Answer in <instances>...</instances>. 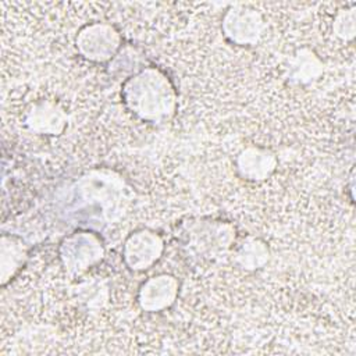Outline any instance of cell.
<instances>
[{
  "label": "cell",
  "mask_w": 356,
  "mask_h": 356,
  "mask_svg": "<svg viewBox=\"0 0 356 356\" xmlns=\"http://www.w3.org/2000/svg\"><path fill=\"white\" fill-rule=\"evenodd\" d=\"M332 32L335 38L343 42H352L355 36V6L350 4L349 8L339 10L332 22Z\"/></svg>",
  "instance_id": "cell-11"
},
{
  "label": "cell",
  "mask_w": 356,
  "mask_h": 356,
  "mask_svg": "<svg viewBox=\"0 0 356 356\" xmlns=\"http://www.w3.org/2000/svg\"><path fill=\"white\" fill-rule=\"evenodd\" d=\"M60 103L51 99H39L25 114L24 124L38 135H60L67 128V114Z\"/></svg>",
  "instance_id": "cell-6"
},
{
  "label": "cell",
  "mask_w": 356,
  "mask_h": 356,
  "mask_svg": "<svg viewBox=\"0 0 356 356\" xmlns=\"http://www.w3.org/2000/svg\"><path fill=\"white\" fill-rule=\"evenodd\" d=\"M236 263L245 270H257L263 267L268 260V249L259 239L245 241L235 252Z\"/></svg>",
  "instance_id": "cell-10"
},
{
  "label": "cell",
  "mask_w": 356,
  "mask_h": 356,
  "mask_svg": "<svg viewBox=\"0 0 356 356\" xmlns=\"http://www.w3.org/2000/svg\"><path fill=\"white\" fill-rule=\"evenodd\" d=\"M178 280L170 274H157L146 280L138 292V303L147 313L163 312L177 299Z\"/></svg>",
  "instance_id": "cell-7"
},
{
  "label": "cell",
  "mask_w": 356,
  "mask_h": 356,
  "mask_svg": "<svg viewBox=\"0 0 356 356\" xmlns=\"http://www.w3.org/2000/svg\"><path fill=\"white\" fill-rule=\"evenodd\" d=\"M321 74V61L310 50H299L288 64L286 76L289 82L305 85Z\"/></svg>",
  "instance_id": "cell-9"
},
{
  "label": "cell",
  "mask_w": 356,
  "mask_h": 356,
  "mask_svg": "<svg viewBox=\"0 0 356 356\" xmlns=\"http://www.w3.org/2000/svg\"><path fill=\"white\" fill-rule=\"evenodd\" d=\"M235 165L238 174L243 179L261 182L274 174L278 165V159L270 149L252 145L238 153Z\"/></svg>",
  "instance_id": "cell-8"
},
{
  "label": "cell",
  "mask_w": 356,
  "mask_h": 356,
  "mask_svg": "<svg viewBox=\"0 0 356 356\" xmlns=\"http://www.w3.org/2000/svg\"><path fill=\"white\" fill-rule=\"evenodd\" d=\"M103 248L100 241L89 232H76L61 248V259L71 274H79L102 259Z\"/></svg>",
  "instance_id": "cell-5"
},
{
  "label": "cell",
  "mask_w": 356,
  "mask_h": 356,
  "mask_svg": "<svg viewBox=\"0 0 356 356\" xmlns=\"http://www.w3.org/2000/svg\"><path fill=\"white\" fill-rule=\"evenodd\" d=\"M221 28L225 38L236 46H252L261 38L264 21L257 10L239 4L225 13Z\"/></svg>",
  "instance_id": "cell-3"
},
{
  "label": "cell",
  "mask_w": 356,
  "mask_h": 356,
  "mask_svg": "<svg viewBox=\"0 0 356 356\" xmlns=\"http://www.w3.org/2000/svg\"><path fill=\"white\" fill-rule=\"evenodd\" d=\"M121 43L120 33L113 25L93 22L85 25L76 35L78 51L90 61H106L114 56Z\"/></svg>",
  "instance_id": "cell-2"
},
{
  "label": "cell",
  "mask_w": 356,
  "mask_h": 356,
  "mask_svg": "<svg viewBox=\"0 0 356 356\" xmlns=\"http://www.w3.org/2000/svg\"><path fill=\"white\" fill-rule=\"evenodd\" d=\"M122 93L128 108L143 121L161 122L175 110L172 85L161 71L154 68H147L131 78Z\"/></svg>",
  "instance_id": "cell-1"
},
{
  "label": "cell",
  "mask_w": 356,
  "mask_h": 356,
  "mask_svg": "<svg viewBox=\"0 0 356 356\" xmlns=\"http://www.w3.org/2000/svg\"><path fill=\"white\" fill-rule=\"evenodd\" d=\"M164 243L157 232L140 229L129 235L124 243V259L134 271L150 268L161 256Z\"/></svg>",
  "instance_id": "cell-4"
}]
</instances>
